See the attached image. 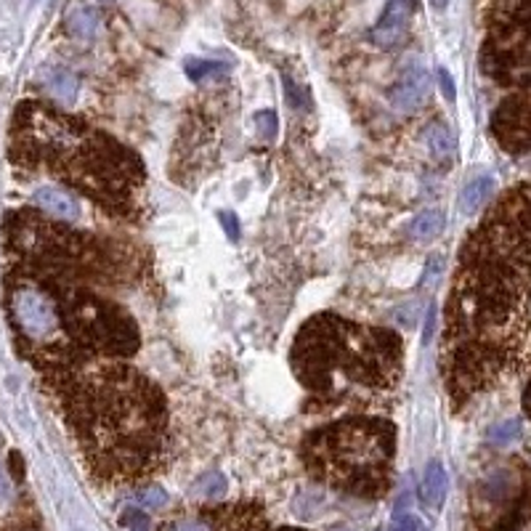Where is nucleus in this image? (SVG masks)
<instances>
[{
  "label": "nucleus",
  "instance_id": "obj_1",
  "mask_svg": "<svg viewBox=\"0 0 531 531\" xmlns=\"http://www.w3.org/2000/svg\"><path fill=\"white\" fill-rule=\"evenodd\" d=\"M93 476L133 484L162 468L168 404L162 388L125 362H93L48 383Z\"/></svg>",
  "mask_w": 531,
  "mask_h": 531
},
{
  "label": "nucleus",
  "instance_id": "obj_2",
  "mask_svg": "<svg viewBox=\"0 0 531 531\" xmlns=\"http://www.w3.org/2000/svg\"><path fill=\"white\" fill-rule=\"evenodd\" d=\"M11 157L21 168L51 173L69 191H80L114 215L133 213L144 184V165L125 144L40 101L19 104Z\"/></svg>",
  "mask_w": 531,
  "mask_h": 531
},
{
  "label": "nucleus",
  "instance_id": "obj_3",
  "mask_svg": "<svg viewBox=\"0 0 531 531\" xmlns=\"http://www.w3.org/2000/svg\"><path fill=\"white\" fill-rule=\"evenodd\" d=\"M404 346L394 330L367 327L335 314L308 319L290 348L298 383L332 404L378 396L402 378Z\"/></svg>",
  "mask_w": 531,
  "mask_h": 531
},
{
  "label": "nucleus",
  "instance_id": "obj_4",
  "mask_svg": "<svg viewBox=\"0 0 531 531\" xmlns=\"http://www.w3.org/2000/svg\"><path fill=\"white\" fill-rule=\"evenodd\" d=\"M303 463L322 484L378 500L391 489L396 426L386 418L354 415L319 428L303 441Z\"/></svg>",
  "mask_w": 531,
  "mask_h": 531
},
{
  "label": "nucleus",
  "instance_id": "obj_5",
  "mask_svg": "<svg viewBox=\"0 0 531 531\" xmlns=\"http://www.w3.org/2000/svg\"><path fill=\"white\" fill-rule=\"evenodd\" d=\"M481 66L500 85L531 88V3L500 5L481 51Z\"/></svg>",
  "mask_w": 531,
  "mask_h": 531
},
{
  "label": "nucleus",
  "instance_id": "obj_6",
  "mask_svg": "<svg viewBox=\"0 0 531 531\" xmlns=\"http://www.w3.org/2000/svg\"><path fill=\"white\" fill-rule=\"evenodd\" d=\"M527 521H531V476L500 468L476 484L468 531H519Z\"/></svg>",
  "mask_w": 531,
  "mask_h": 531
},
{
  "label": "nucleus",
  "instance_id": "obj_7",
  "mask_svg": "<svg viewBox=\"0 0 531 531\" xmlns=\"http://www.w3.org/2000/svg\"><path fill=\"white\" fill-rule=\"evenodd\" d=\"M162 531H271L266 513L253 503L205 508L168 521Z\"/></svg>",
  "mask_w": 531,
  "mask_h": 531
},
{
  "label": "nucleus",
  "instance_id": "obj_8",
  "mask_svg": "<svg viewBox=\"0 0 531 531\" xmlns=\"http://www.w3.org/2000/svg\"><path fill=\"white\" fill-rule=\"evenodd\" d=\"M492 133L513 154L531 152V96H511L492 117Z\"/></svg>",
  "mask_w": 531,
  "mask_h": 531
},
{
  "label": "nucleus",
  "instance_id": "obj_9",
  "mask_svg": "<svg viewBox=\"0 0 531 531\" xmlns=\"http://www.w3.org/2000/svg\"><path fill=\"white\" fill-rule=\"evenodd\" d=\"M428 96H431V74L423 64H410L388 90L391 106L402 114L418 112L428 101Z\"/></svg>",
  "mask_w": 531,
  "mask_h": 531
},
{
  "label": "nucleus",
  "instance_id": "obj_10",
  "mask_svg": "<svg viewBox=\"0 0 531 531\" xmlns=\"http://www.w3.org/2000/svg\"><path fill=\"white\" fill-rule=\"evenodd\" d=\"M412 13H415V0H388L378 24L370 29V40L380 48V51H391L396 48L407 29H410V21H412Z\"/></svg>",
  "mask_w": 531,
  "mask_h": 531
},
{
  "label": "nucleus",
  "instance_id": "obj_11",
  "mask_svg": "<svg viewBox=\"0 0 531 531\" xmlns=\"http://www.w3.org/2000/svg\"><path fill=\"white\" fill-rule=\"evenodd\" d=\"M32 202L43 210V215H48L53 221H61V223H74L80 218V213H82L80 199L74 197V191H69L64 186H53V184L37 186L32 191Z\"/></svg>",
  "mask_w": 531,
  "mask_h": 531
},
{
  "label": "nucleus",
  "instance_id": "obj_12",
  "mask_svg": "<svg viewBox=\"0 0 531 531\" xmlns=\"http://www.w3.org/2000/svg\"><path fill=\"white\" fill-rule=\"evenodd\" d=\"M447 492H449V476H447V471L439 460H431L426 465V473H423L420 497L431 511H439L447 500Z\"/></svg>",
  "mask_w": 531,
  "mask_h": 531
},
{
  "label": "nucleus",
  "instance_id": "obj_13",
  "mask_svg": "<svg viewBox=\"0 0 531 531\" xmlns=\"http://www.w3.org/2000/svg\"><path fill=\"white\" fill-rule=\"evenodd\" d=\"M444 231V213L436 207H426L420 210L415 218H410L407 223V237L415 242H431Z\"/></svg>",
  "mask_w": 531,
  "mask_h": 531
},
{
  "label": "nucleus",
  "instance_id": "obj_14",
  "mask_svg": "<svg viewBox=\"0 0 531 531\" xmlns=\"http://www.w3.org/2000/svg\"><path fill=\"white\" fill-rule=\"evenodd\" d=\"M426 144L439 162H447L457 154V136L447 122H431L426 130Z\"/></svg>",
  "mask_w": 531,
  "mask_h": 531
},
{
  "label": "nucleus",
  "instance_id": "obj_15",
  "mask_svg": "<svg viewBox=\"0 0 531 531\" xmlns=\"http://www.w3.org/2000/svg\"><path fill=\"white\" fill-rule=\"evenodd\" d=\"M101 16L93 5H77L66 13V32L77 40H90L98 35Z\"/></svg>",
  "mask_w": 531,
  "mask_h": 531
},
{
  "label": "nucleus",
  "instance_id": "obj_16",
  "mask_svg": "<svg viewBox=\"0 0 531 531\" xmlns=\"http://www.w3.org/2000/svg\"><path fill=\"white\" fill-rule=\"evenodd\" d=\"M492 191H495V181H492L489 176H481V178L471 181V184L463 189V194H460V210H463L465 215H476V213L489 202Z\"/></svg>",
  "mask_w": 531,
  "mask_h": 531
},
{
  "label": "nucleus",
  "instance_id": "obj_17",
  "mask_svg": "<svg viewBox=\"0 0 531 531\" xmlns=\"http://www.w3.org/2000/svg\"><path fill=\"white\" fill-rule=\"evenodd\" d=\"M43 82H45V90L56 101H61V104H72L77 98V90H80L77 77L72 72H66V69H51V72H45Z\"/></svg>",
  "mask_w": 531,
  "mask_h": 531
},
{
  "label": "nucleus",
  "instance_id": "obj_18",
  "mask_svg": "<svg viewBox=\"0 0 531 531\" xmlns=\"http://www.w3.org/2000/svg\"><path fill=\"white\" fill-rule=\"evenodd\" d=\"M226 479H223V473H205V476H199L197 481H194V487H191V495L194 497H202V500H221L223 495H226Z\"/></svg>",
  "mask_w": 531,
  "mask_h": 531
},
{
  "label": "nucleus",
  "instance_id": "obj_19",
  "mask_svg": "<svg viewBox=\"0 0 531 531\" xmlns=\"http://www.w3.org/2000/svg\"><path fill=\"white\" fill-rule=\"evenodd\" d=\"M184 69H186V74H189L194 82H202V80L226 74V64L213 61V59H186V61H184Z\"/></svg>",
  "mask_w": 531,
  "mask_h": 531
},
{
  "label": "nucleus",
  "instance_id": "obj_20",
  "mask_svg": "<svg viewBox=\"0 0 531 531\" xmlns=\"http://www.w3.org/2000/svg\"><path fill=\"white\" fill-rule=\"evenodd\" d=\"M487 439H489L492 447H511V444H516L521 439V423L519 420L497 423L495 428H489Z\"/></svg>",
  "mask_w": 531,
  "mask_h": 531
},
{
  "label": "nucleus",
  "instance_id": "obj_21",
  "mask_svg": "<svg viewBox=\"0 0 531 531\" xmlns=\"http://www.w3.org/2000/svg\"><path fill=\"white\" fill-rule=\"evenodd\" d=\"M253 122H255V128H258V133H261L263 141H274V136H277V130H279V117H277L274 109H261V112H255Z\"/></svg>",
  "mask_w": 531,
  "mask_h": 531
},
{
  "label": "nucleus",
  "instance_id": "obj_22",
  "mask_svg": "<svg viewBox=\"0 0 531 531\" xmlns=\"http://www.w3.org/2000/svg\"><path fill=\"white\" fill-rule=\"evenodd\" d=\"M285 96H287V104L295 106V109H306L308 101H311L308 90H306L303 85H298V82H295L293 77H287V74H285Z\"/></svg>",
  "mask_w": 531,
  "mask_h": 531
},
{
  "label": "nucleus",
  "instance_id": "obj_23",
  "mask_svg": "<svg viewBox=\"0 0 531 531\" xmlns=\"http://www.w3.org/2000/svg\"><path fill=\"white\" fill-rule=\"evenodd\" d=\"M136 503H138V508L157 511V508H162V505L168 503V495H165V489H160V487H146V489H141V492L136 495Z\"/></svg>",
  "mask_w": 531,
  "mask_h": 531
},
{
  "label": "nucleus",
  "instance_id": "obj_24",
  "mask_svg": "<svg viewBox=\"0 0 531 531\" xmlns=\"http://www.w3.org/2000/svg\"><path fill=\"white\" fill-rule=\"evenodd\" d=\"M122 527L130 531H152V524H149V516L141 513V511H125L122 513Z\"/></svg>",
  "mask_w": 531,
  "mask_h": 531
},
{
  "label": "nucleus",
  "instance_id": "obj_25",
  "mask_svg": "<svg viewBox=\"0 0 531 531\" xmlns=\"http://www.w3.org/2000/svg\"><path fill=\"white\" fill-rule=\"evenodd\" d=\"M218 221H221V229L226 231V237L231 239V242H237L239 239V221H237V215L234 213H218Z\"/></svg>",
  "mask_w": 531,
  "mask_h": 531
},
{
  "label": "nucleus",
  "instance_id": "obj_26",
  "mask_svg": "<svg viewBox=\"0 0 531 531\" xmlns=\"http://www.w3.org/2000/svg\"><path fill=\"white\" fill-rule=\"evenodd\" d=\"M436 322H439V306L433 303L431 308H428V316H426V330H423V343L428 346L431 340H433V335H436Z\"/></svg>",
  "mask_w": 531,
  "mask_h": 531
},
{
  "label": "nucleus",
  "instance_id": "obj_27",
  "mask_svg": "<svg viewBox=\"0 0 531 531\" xmlns=\"http://www.w3.org/2000/svg\"><path fill=\"white\" fill-rule=\"evenodd\" d=\"M439 85H441L444 98H447V101H455V80H452V74H449L444 66H439Z\"/></svg>",
  "mask_w": 531,
  "mask_h": 531
},
{
  "label": "nucleus",
  "instance_id": "obj_28",
  "mask_svg": "<svg viewBox=\"0 0 531 531\" xmlns=\"http://www.w3.org/2000/svg\"><path fill=\"white\" fill-rule=\"evenodd\" d=\"M394 531H418V521L407 513L396 516V524H394Z\"/></svg>",
  "mask_w": 531,
  "mask_h": 531
},
{
  "label": "nucleus",
  "instance_id": "obj_29",
  "mask_svg": "<svg viewBox=\"0 0 531 531\" xmlns=\"http://www.w3.org/2000/svg\"><path fill=\"white\" fill-rule=\"evenodd\" d=\"M441 274V258H431V263H428V271H426V285H431V279L433 277H439Z\"/></svg>",
  "mask_w": 531,
  "mask_h": 531
},
{
  "label": "nucleus",
  "instance_id": "obj_30",
  "mask_svg": "<svg viewBox=\"0 0 531 531\" xmlns=\"http://www.w3.org/2000/svg\"><path fill=\"white\" fill-rule=\"evenodd\" d=\"M524 410H527V415L531 418V378L529 383H527V391H524Z\"/></svg>",
  "mask_w": 531,
  "mask_h": 531
},
{
  "label": "nucleus",
  "instance_id": "obj_31",
  "mask_svg": "<svg viewBox=\"0 0 531 531\" xmlns=\"http://www.w3.org/2000/svg\"><path fill=\"white\" fill-rule=\"evenodd\" d=\"M447 3H449V0H433V5H436V8H447Z\"/></svg>",
  "mask_w": 531,
  "mask_h": 531
},
{
  "label": "nucleus",
  "instance_id": "obj_32",
  "mask_svg": "<svg viewBox=\"0 0 531 531\" xmlns=\"http://www.w3.org/2000/svg\"><path fill=\"white\" fill-rule=\"evenodd\" d=\"M332 531H354V529H346V527H338V529H332Z\"/></svg>",
  "mask_w": 531,
  "mask_h": 531
},
{
  "label": "nucleus",
  "instance_id": "obj_33",
  "mask_svg": "<svg viewBox=\"0 0 531 531\" xmlns=\"http://www.w3.org/2000/svg\"><path fill=\"white\" fill-rule=\"evenodd\" d=\"M277 531H306V529H277Z\"/></svg>",
  "mask_w": 531,
  "mask_h": 531
}]
</instances>
